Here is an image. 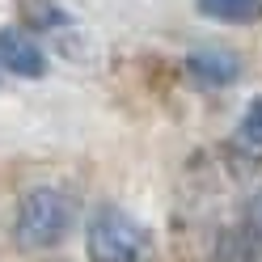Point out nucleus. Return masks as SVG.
<instances>
[{
  "mask_svg": "<svg viewBox=\"0 0 262 262\" xmlns=\"http://www.w3.org/2000/svg\"><path fill=\"white\" fill-rule=\"evenodd\" d=\"M85 254L89 262H152L157 241L131 211L102 203L93 207V216L85 224Z\"/></svg>",
  "mask_w": 262,
  "mask_h": 262,
  "instance_id": "f257e3e1",
  "label": "nucleus"
},
{
  "mask_svg": "<svg viewBox=\"0 0 262 262\" xmlns=\"http://www.w3.org/2000/svg\"><path fill=\"white\" fill-rule=\"evenodd\" d=\"M21 26L26 30H55V26H72V17L55 0H21Z\"/></svg>",
  "mask_w": 262,
  "mask_h": 262,
  "instance_id": "423d86ee",
  "label": "nucleus"
},
{
  "mask_svg": "<svg viewBox=\"0 0 262 262\" xmlns=\"http://www.w3.org/2000/svg\"><path fill=\"white\" fill-rule=\"evenodd\" d=\"M0 89H5V68H0Z\"/></svg>",
  "mask_w": 262,
  "mask_h": 262,
  "instance_id": "1a4fd4ad",
  "label": "nucleus"
},
{
  "mask_svg": "<svg viewBox=\"0 0 262 262\" xmlns=\"http://www.w3.org/2000/svg\"><path fill=\"white\" fill-rule=\"evenodd\" d=\"M194 9L224 26H254L262 21V0H194Z\"/></svg>",
  "mask_w": 262,
  "mask_h": 262,
  "instance_id": "39448f33",
  "label": "nucleus"
},
{
  "mask_svg": "<svg viewBox=\"0 0 262 262\" xmlns=\"http://www.w3.org/2000/svg\"><path fill=\"white\" fill-rule=\"evenodd\" d=\"M0 68L9 76L21 80H42L47 76V55L38 51V42L26 34V30H0Z\"/></svg>",
  "mask_w": 262,
  "mask_h": 262,
  "instance_id": "7ed1b4c3",
  "label": "nucleus"
},
{
  "mask_svg": "<svg viewBox=\"0 0 262 262\" xmlns=\"http://www.w3.org/2000/svg\"><path fill=\"white\" fill-rule=\"evenodd\" d=\"M258 224H262V199H258Z\"/></svg>",
  "mask_w": 262,
  "mask_h": 262,
  "instance_id": "6e6552de",
  "label": "nucleus"
},
{
  "mask_svg": "<svg viewBox=\"0 0 262 262\" xmlns=\"http://www.w3.org/2000/svg\"><path fill=\"white\" fill-rule=\"evenodd\" d=\"M186 76L203 89H224L241 80V59L224 47H199V51L186 55Z\"/></svg>",
  "mask_w": 262,
  "mask_h": 262,
  "instance_id": "20e7f679",
  "label": "nucleus"
},
{
  "mask_svg": "<svg viewBox=\"0 0 262 262\" xmlns=\"http://www.w3.org/2000/svg\"><path fill=\"white\" fill-rule=\"evenodd\" d=\"M72 220H76V207L63 190L55 186H34L21 194L17 203V216H13V241L21 250H51L63 237L72 233Z\"/></svg>",
  "mask_w": 262,
  "mask_h": 262,
  "instance_id": "f03ea898",
  "label": "nucleus"
},
{
  "mask_svg": "<svg viewBox=\"0 0 262 262\" xmlns=\"http://www.w3.org/2000/svg\"><path fill=\"white\" fill-rule=\"evenodd\" d=\"M241 140L262 148V97H254V102L245 106V114H241Z\"/></svg>",
  "mask_w": 262,
  "mask_h": 262,
  "instance_id": "0eeeda50",
  "label": "nucleus"
}]
</instances>
